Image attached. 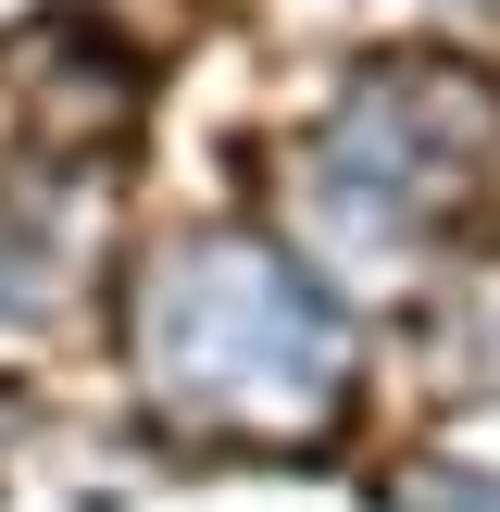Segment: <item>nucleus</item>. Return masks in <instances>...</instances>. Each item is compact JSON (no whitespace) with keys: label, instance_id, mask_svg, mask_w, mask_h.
Wrapping results in <instances>:
<instances>
[{"label":"nucleus","instance_id":"nucleus-1","mask_svg":"<svg viewBox=\"0 0 500 512\" xmlns=\"http://www.w3.org/2000/svg\"><path fill=\"white\" fill-rule=\"evenodd\" d=\"M125 350L163 425L238 450H313L350 413V313L288 263V250L200 225L125 300Z\"/></svg>","mask_w":500,"mask_h":512},{"label":"nucleus","instance_id":"nucleus-3","mask_svg":"<svg viewBox=\"0 0 500 512\" xmlns=\"http://www.w3.org/2000/svg\"><path fill=\"white\" fill-rule=\"evenodd\" d=\"M388 512H500V475H475V463H425V475H400Z\"/></svg>","mask_w":500,"mask_h":512},{"label":"nucleus","instance_id":"nucleus-2","mask_svg":"<svg viewBox=\"0 0 500 512\" xmlns=\"http://www.w3.org/2000/svg\"><path fill=\"white\" fill-rule=\"evenodd\" d=\"M500 188V75L400 50L363 63L325 100L313 150H300V213L338 263H425L475 200Z\"/></svg>","mask_w":500,"mask_h":512}]
</instances>
